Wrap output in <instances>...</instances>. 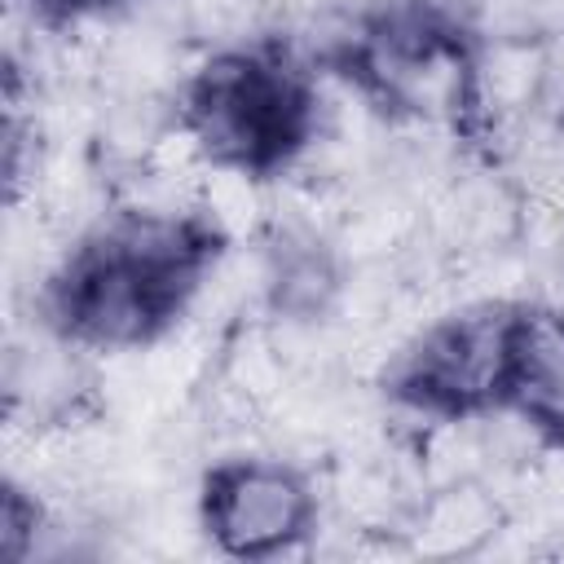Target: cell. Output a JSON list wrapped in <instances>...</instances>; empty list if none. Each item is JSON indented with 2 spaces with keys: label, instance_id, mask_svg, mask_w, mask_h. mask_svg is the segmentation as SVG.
<instances>
[{
  "label": "cell",
  "instance_id": "ba28073f",
  "mask_svg": "<svg viewBox=\"0 0 564 564\" xmlns=\"http://www.w3.org/2000/svg\"><path fill=\"white\" fill-rule=\"evenodd\" d=\"M48 529V511L31 485L18 476H4L0 485V560L4 564H26Z\"/></svg>",
  "mask_w": 564,
  "mask_h": 564
},
{
  "label": "cell",
  "instance_id": "6da1fadb",
  "mask_svg": "<svg viewBox=\"0 0 564 564\" xmlns=\"http://www.w3.org/2000/svg\"><path fill=\"white\" fill-rule=\"evenodd\" d=\"M229 256L203 207H123L93 220L44 273L35 326L66 352H145L198 304Z\"/></svg>",
  "mask_w": 564,
  "mask_h": 564
},
{
  "label": "cell",
  "instance_id": "7a4b0ae2",
  "mask_svg": "<svg viewBox=\"0 0 564 564\" xmlns=\"http://www.w3.org/2000/svg\"><path fill=\"white\" fill-rule=\"evenodd\" d=\"M313 62L388 123L485 137V31L471 0H366Z\"/></svg>",
  "mask_w": 564,
  "mask_h": 564
},
{
  "label": "cell",
  "instance_id": "277c9868",
  "mask_svg": "<svg viewBox=\"0 0 564 564\" xmlns=\"http://www.w3.org/2000/svg\"><path fill=\"white\" fill-rule=\"evenodd\" d=\"M507 300H476L419 326L379 370V397L436 427L480 423L502 397Z\"/></svg>",
  "mask_w": 564,
  "mask_h": 564
},
{
  "label": "cell",
  "instance_id": "8992f818",
  "mask_svg": "<svg viewBox=\"0 0 564 564\" xmlns=\"http://www.w3.org/2000/svg\"><path fill=\"white\" fill-rule=\"evenodd\" d=\"M498 414L564 458V304L507 300Z\"/></svg>",
  "mask_w": 564,
  "mask_h": 564
},
{
  "label": "cell",
  "instance_id": "5b68a950",
  "mask_svg": "<svg viewBox=\"0 0 564 564\" xmlns=\"http://www.w3.org/2000/svg\"><path fill=\"white\" fill-rule=\"evenodd\" d=\"M203 542L234 564H269L308 551L322 524L313 476L278 454H229L203 467L194 494Z\"/></svg>",
  "mask_w": 564,
  "mask_h": 564
},
{
  "label": "cell",
  "instance_id": "9c48e42d",
  "mask_svg": "<svg viewBox=\"0 0 564 564\" xmlns=\"http://www.w3.org/2000/svg\"><path fill=\"white\" fill-rule=\"evenodd\" d=\"M18 4L44 31H70L79 22H93V18H106V13L123 9L128 0H18Z\"/></svg>",
  "mask_w": 564,
  "mask_h": 564
},
{
  "label": "cell",
  "instance_id": "3957f363",
  "mask_svg": "<svg viewBox=\"0 0 564 564\" xmlns=\"http://www.w3.org/2000/svg\"><path fill=\"white\" fill-rule=\"evenodd\" d=\"M176 128L207 167L251 185L278 181L317 141V62L273 35L225 44L181 79Z\"/></svg>",
  "mask_w": 564,
  "mask_h": 564
},
{
  "label": "cell",
  "instance_id": "52a82bcc",
  "mask_svg": "<svg viewBox=\"0 0 564 564\" xmlns=\"http://www.w3.org/2000/svg\"><path fill=\"white\" fill-rule=\"evenodd\" d=\"M339 291L330 251L313 234H282L269 251V304L291 322H317Z\"/></svg>",
  "mask_w": 564,
  "mask_h": 564
}]
</instances>
